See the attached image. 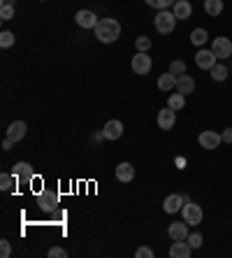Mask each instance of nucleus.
<instances>
[{
    "mask_svg": "<svg viewBox=\"0 0 232 258\" xmlns=\"http://www.w3.org/2000/svg\"><path fill=\"white\" fill-rule=\"evenodd\" d=\"M74 21H77L79 28L93 30L98 26V21H100V19L96 17V12H91V10H79V12L74 14Z\"/></svg>",
    "mask_w": 232,
    "mask_h": 258,
    "instance_id": "7",
    "label": "nucleus"
},
{
    "mask_svg": "<svg viewBox=\"0 0 232 258\" xmlns=\"http://www.w3.org/2000/svg\"><path fill=\"white\" fill-rule=\"evenodd\" d=\"M10 253H12V246H10V242H7V240H3V242H0V256L7 258Z\"/></svg>",
    "mask_w": 232,
    "mask_h": 258,
    "instance_id": "34",
    "label": "nucleus"
},
{
    "mask_svg": "<svg viewBox=\"0 0 232 258\" xmlns=\"http://www.w3.org/2000/svg\"><path fill=\"white\" fill-rule=\"evenodd\" d=\"M211 51H214L218 58H230V56H232L230 37H216L214 42H211Z\"/></svg>",
    "mask_w": 232,
    "mask_h": 258,
    "instance_id": "10",
    "label": "nucleus"
},
{
    "mask_svg": "<svg viewBox=\"0 0 232 258\" xmlns=\"http://www.w3.org/2000/svg\"><path fill=\"white\" fill-rule=\"evenodd\" d=\"M186 242H188L193 249H200V246H202V235H200V233H191L188 237H186Z\"/></svg>",
    "mask_w": 232,
    "mask_h": 258,
    "instance_id": "30",
    "label": "nucleus"
},
{
    "mask_svg": "<svg viewBox=\"0 0 232 258\" xmlns=\"http://www.w3.org/2000/svg\"><path fill=\"white\" fill-rule=\"evenodd\" d=\"M158 89H161V91L177 89V77H174L172 72H165V75H161V77H158Z\"/></svg>",
    "mask_w": 232,
    "mask_h": 258,
    "instance_id": "21",
    "label": "nucleus"
},
{
    "mask_svg": "<svg viewBox=\"0 0 232 258\" xmlns=\"http://www.w3.org/2000/svg\"><path fill=\"white\" fill-rule=\"evenodd\" d=\"M167 235L172 237V242H181V240H186L188 237V223H181V221H172L170 223V228H167Z\"/></svg>",
    "mask_w": 232,
    "mask_h": 258,
    "instance_id": "12",
    "label": "nucleus"
},
{
    "mask_svg": "<svg viewBox=\"0 0 232 258\" xmlns=\"http://www.w3.org/2000/svg\"><path fill=\"white\" fill-rule=\"evenodd\" d=\"M7 138L12 140V142H19V140L26 138V123L24 121H12L10 128H7Z\"/></svg>",
    "mask_w": 232,
    "mask_h": 258,
    "instance_id": "16",
    "label": "nucleus"
},
{
    "mask_svg": "<svg viewBox=\"0 0 232 258\" xmlns=\"http://www.w3.org/2000/svg\"><path fill=\"white\" fill-rule=\"evenodd\" d=\"M12 174L17 177V184L19 186H26V184H30L33 181V165H28V163H17L12 170Z\"/></svg>",
    "mask_w": 232,
    "mask_h": 258,
    "instance_id": "6",
    "label": "nucleus"
},
{
    "mask_svg": "<svg viewBox=\"0 0 232 258\" xmlns=\"http://www.w3.org/2000/svg\"><path fill=\"white\" fill-rule=\"evenodd\" d=\"M167 107L174 109V112H181V109L186 107V96L184 93H170V98H167Z\"/></svg>",
    "mask_w": 232,
    "mask_h": 258,
    "instance_id": "20",
    "label": "nucleus"
},
{
    "mask_svg": "<svg viewBox=\"0 0 232 258\" xmlns=\"http://www.w3.org/2000/svg\"><path fill=\"white\" fill-rule=\"evenodd\" d=\"M14 17V5H0V19L3 21H10Z\"/></svg>",
    "mask_w": 232,
    "mask_h": 258,
    "instance_id": "31",
    "label": "nucleus"
},
{
    "mask_svg": "<svg viewBox=\"0 0 232 258\" xmlns=\"http://www.w3.org/2000/svg\"><path fill=\"white\" fill-rule=\"evenodd\" d=\"M207 40H209V35H207V30H204V28H195V30L191 33V42L197 44V47H202Z\"/></svg>",
    "mask_w": 232,
    "mask_h": 258,
    "instance_id": "24",
    "label": "nucleus"
},
{
    "mask_svg": "<svg viewBox=\"0 0 232 258\" xmlns=\"http://www.w3.org/2000/svg\"><path fill=\"white\" fill-rule=\"evenodd\" d=\"M216 60H218V56H216L211 49H200L195 54V63H197V68H202V70H211V68L216 66Z\"/></svg>",
    "mask_w": 232,
    "mask_h": 258,
    "instance_id": "9",
    "label": "nucleus"
},
{
    "mask_svg": "<svg viewBox=\"0 0 232 258\" xmlns=\"http://www.w3.org/2000/svg\"><path fill=\"white\" fill-rule=\"evenodd\" d=\"M174 123H177V112L170 107L161 109L158 112V126L163 128V131H170V128H174Z\"/></svg>",
    "mask_w": 232,
    "mask_h": 258,
    "instance_id": "14",
    "label": "nucleus"
},
{
    "mask_svg": "<svg viewBox=\"0 0 232 258\" xmlns=\"http://www.w3.org/2000/svg\"><path fill=\"white\" fill-rule=\"evenodd\" d=\"M177 21L179 19L174 17V12L161 10V12L156 14V19H153V26H156V30H158L161 35H170V33L174 30V26H177Z\"/></svg>",
    "mask_w": 232,
    "mask_h": 258,
    "instance_id": "2",
    "label": "nucleus"
},
{
    "mask_svg": "<svg viewBox=\"0 0 232 258\" xmlns=\"http://www.w3.org/2000/svg\"><path fill=\"white\" fill-rule=\"evenodd\" d=\"M14 184H17V177H14V174H10V172L0 174V188H3V191H12Z\"/></svg>",
    "mask_w": 232,
    "mask_h": 258,
    "instance_id": "23",
    "label": "nucleus"
},
{
    "mask_svg": "<svg viewBox=\"0 0 232 258\" xmlns=\"http://www.w3.org/2000/svg\"><path fill=\"white\" fill-rule=\"evenodd\" d=\"M186 200L188 198L181 196V193H170V196L165 198V203H163V210H165L167 214H177V212L186 205Z\"/></svg>",
    "mask_w": 232,
    "mask_h": 258,
    "instance_id": "8",
    "label": "nucleus"
},
{
    "mask_svg": "<svg viewBox=\"0 0 232 258\" xmlns=\"http://www.w3.org/2000/svg\"><path fill=\"white\" fill-rule=\"evenodd\" d=\"M151 56L144 54V51H137L135 56H132V72L135 75H149L151 72Z\"/></svg>",
    "mask_w": 232,
    "mask_h": 258,
    "instance_id": "4",
    "label": "nucleus"
},
{
    "mask_svg": "<svg viewBox=\"0 0 232 258\" xmlns=\"http://www.w3.org/2000/svg\"><path fill=\"white\" fill-rule=\"evenodd\" d=\"M220 138H223V142L232 144V128H225V131L220 133Z\"/></svg>",
    "mask_w": 232,
    "mask_h": 258,
    "instance_id": "35",
    "label": "nucleus"
},
{
    "mask_svg": "<svg viewBox=\"0 0 232 258\" xmlns=\"http://www.w3.org/2000/svg\"><path fill=\"white\" fill-rule=\"evenodd\" d=\"M137 258H153V249H149V246H139V249H137Z\"/></svg>",
    "mask_w": 232,
    "mask_h": 258,
    "instance_id": "33",
    "label": "nucleus"
},
{
    "mask_svg": "<svg viewBox=\"0 0 232 258\" xmlns=\"http://www.w3.org/2000/svg\"><path fill=\"white\" fill-rule=\"evenodd\" d=\"M181 216H184V221L188 226H200L202 223V207L197 203H191V200H186V205L181 207Z\"/></svg>",
    "mask_w": 232,
    "mask_h": 258,
    "instance_id": "3",
    "label": "nucleus"
},
{
    "mask_svg": "<svg viewBox=\"0 0 232 258\" xmlns=\"http://www.w3.org/2000/svg\"><path fill=\"white\" fill-rule=\"evenodd\" d=\"M14 44V33H10V30H3L0 33V47L3 49H10Z\"/></svg>",
    "mask_w": 232,
    "mask_h": 258,
    "instance_id": "27",
    "label": "nucleus"
},
{
    "mask_svg": "<svg viewBox=\"0 0 232 258\" xmlns=\"http://www.w3.org/2000/svg\"><path fill=\"white\" fill-rule=\"evenodd\" d=\"M102 135H105V140H119L121 135H123V123H121L119 119L107 121L105 128H102Z\"/></svg>",
    "mask_w": 232,
    "mask_h": 258,
    "instance_id": "13",
    "label": "nucleus"
},
{
    "mask_svg": "<svg viewBox=\"0 0 232 258\" xmlns=\"http://www.w3.org/2000/svg\"><path fill=\"white\" fill-rule=\"evenodd\" d=\"M172 12H174V17H177V19L186 21V19L193 14V7H191V3H188V0H177V3H174V7H172Z\"/></svg>",
    "mask_w": 232,
    "mask_h": 258,
    "instance_id": "17",
    "label": "nucleus"
},
{
    "mask_svg": "<svg viewBox=\"0 0 232 258\" xmlns=\"http://www.w3.org/2000/svg\"><path fill=\"white\" fill-rule=\"evenodd\" d=\"M132 177H135V168H132L130 163H119L116 165V179L123 181V184H128V181H132Z\"/></svg>",
    "mask_w": 232,
    "mask_h": 258,
    "instance_id": "18",
    "label": "nucleus"
},
{
    "mask_svg": "<svg viewBox=\"0 0 232 258\" xmlns=\"http://www.w3.org/2000/svg\"><path fill=\"white\" fill-rule=\"evenodd\" d=\"M49 258H67V251L63 246H51L49 249Z\"/></svg>",
    "mask_w": 232,
    "mask_h": 258,
    "instance_id": "32",
    "label": "nucleus"
},
{
    "mask_svg": "<svg viewBox=\"0 0 232 258\" xmlns=\"http://www.w3.org/2000/svg\"><path fill=\"white\" fill-rule=\"evenodd\" d=\"M204 12H207L209 17L223 14V0H204Z\"/></svg>",
    "mask_w": 232,
    "mask_h": 258,
    "instance_id": "22",
    "label": "nucleus"
},
{
    "mask_svg": "<svg viewBox=\"0 0 232 258\" xmlns=\"http://www.w3.org/2000/svg\"><path fill=\"white\" fill-rule=\"evenodd\" d=\"M170 72H172L174 77H181V75H186V63H184V60H172Z\"/></svg>",
    "mask_w": 232,
    "mask_h": 258,
    "instance_id": "29",
    "label": "nucleus"
},
{
    "mask_svg": "<svg viewBox=\"0 0 232 258\" xmlns=\"http://www.w3.org/2000/svg\"><path fill=\"white\" fill-rule=\"evenodd\" d=\"M135 47H137V51H144V54H146V51L151 49V40L146 35H139L135 40Z\"/></svg>",
    "mask_w": 232,
    "mask_h": 258,
    "instance_id": "28",
    "label": "nucleus"
},
{
    "mask_svg": "<svg viewBox=\"0 0 232 258\" xmlns=\"http://www.w3.org/2000/svg\"><path fill=\"white\" fill-rule=\"evenodd\" d=\"M197 142H200V147L207 151H214L218 149V144L223 142V138H220L216 131H202L200 133V138H197Z\"/></svg>",
    "mask_w": 232,
    "mask_h": 258,
    "instance_id": "5",
    "label": "nucleus"
},
{
    "mask_svg": "<svg viewBox=\"0 0 232 258\" xmlns=\"http://www.w3.org/2000/svg\"><path fill=\"white\" fill-rule=\"evenodd\" d=\"M177 91L179 93H184V96L193 93V91H195V79H193L191 75H181V77H177Z\"/></svg>",
    "mask_w": 232,
    "mask_h": 258,
    "instance_id": "19",
    "label": "nucleus"
},
{
    "mask_svg": "<svg viewBox=\"0 0 232 258\" xmlns=\"http://www.w3.org/2000/svg\"><path fill=\"white\" fill-rule=\"evenodd\" d=\"M12 140H10V138H5V140H3V149H5V151H10V149H12Z\"/></svg>",
    "mask_w": 232,
    "mask_h": 258,
    "instance_id": "36",
    "label": "nucleus"
},
{
    "mask_svg": "<svg viewBox=\"0 0 232 258\" xmlns=\"http://www.w3.org/2000/svg\"><path fill=\"white\" fill-rule=\"evenodd\" d=\"M144 3L161 12V10H167V7H174V3H177V0H144Z\"/></svg>",
    "mask_w": 232,
    "mask_h": 258,
    "instance_id": "26",
    "label": "nucleus"
},
{
    "mask_svg": "<svg viewBox=\"0 0 232 258\" xmlns=\"http://www.w3.org/2000/svg\"><path fill=\"white\" fill-rule=\"evenodd\" d=\"M209 72H211V79H214V82H225L227 79V68L225 66H218V63H216Z\"/></svg>",
    "mask_w": 232,
    "mask_h": 258,
    "instance_id": "25",
    "label": "nucleus"
},
{
    "mask_svg": "<svg viewBox=\"0 0 232 258\" xmlns=\"http://www.w3.org/2000/svg\"><path fill=\"white\" fill-rule=\"evenodd\" d=\"M14 3H17V0H3L0 5H14Z\"/></svg>",
    "mask_w": 232,
    "mask_h": 258,
    "instance_id": "37",
    "label": "nucleus"
},
{
    "mask_svg": "<svg viewBox=\"0 0 232 258\" xmlns=\"http://www.w3.org/2000/svg\"><path fill=\"white\" fill-rule=\"evenodd\" d=\"M37 205H40L44 212H51V210H56L58 207V193H51L49 188H44V191L40 193V198H37Z\"/></svg>",
    "mask_w": 232,
    "mask_h": 258,
    "instance_id": "11",
    "label": "nucleus"
},
{
    "mask_svg": "<svg viewBox=\"0 0 232 258\" xmlns=\"http://www.w3.org/2000/svg\"><path fill=\"white\" fill-rule=\"evenodd\" d=\"M93 33H96V37L100 40L102 44H112L116 42L121 37V24L116 21V19H100L98 21V26L93 28Z\"/></svg>",
    "mask_w": 232,
    "mask_h": 258,
    "instance_id": "1",
    "label": "nucleus"
},
{
    "mask_svg": "<svg viewBox=\"0 0 232 258\" xmlns=\"http://www.w3.org/2000/svg\"><path fill=\"white\" fill-rule=\"evenodd\" d=\"M191 253H193V246L186 240L174 242V244L170 246V256L172 258H191Z\"/></svg>",
    "mask_w": 232,
    "mask_h": 258,
    "instance_id": "15",
    "label": "nucleus"
}]
</instances>
